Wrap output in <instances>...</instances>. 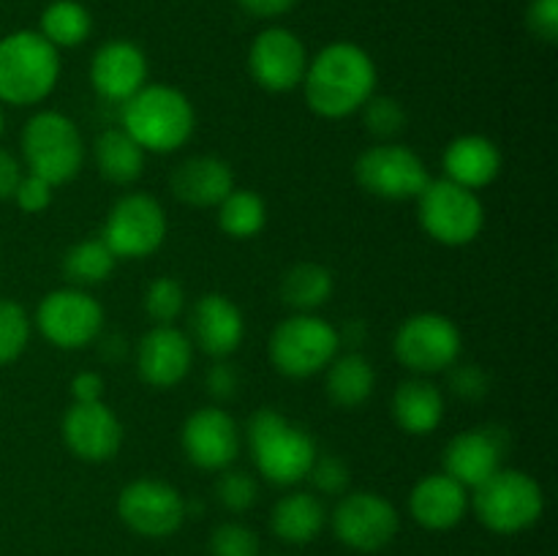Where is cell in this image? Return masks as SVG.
<instances>
[{
  "mask_svg": "<svg viewBox=\"0 0 558 556\" xmlns=\"http://www.w3.org/2000/svg\"><path fill=\"white\" fill-rule=\"evenodd\" d=\"M305 104L319 118L338 120L360 112L376 90V65L363 47L352 41L327 44L308 60L303 76Z\"/></svg>",
  "mask_w": 558,
  "mask_h": 556,
  "instance_id": "6da1fadb",
  "label": "cell"
},
{
  "mask_svg": "<svg viewBox=\"0 0 558 556\" xmlns=\"http://www.w3.org/2000/svg\"><path fill=\"white\" fill-rule=\"evenodd\" d=\"M245 439H248L256 472L267 483L281 485V488H292L300 480L308 478L319 456L314 436L272 407H262L251 414L245 425Z\"/></svg>",
  "mask_w": 558,
  "mask_h": 556,
  "instance_id": "7a4b0ae2",
  "label": "cell"
},
{
  "mask_svg": "<svg viewBox=\"0 0 558 556\" xmlns=\"http://www.w3.org/2000/svg\"><path fill=\"white\" fill-rule=\"evenodd\" d=\"M120 107V125L145 153H174L194 136V104L172 85H145Z\"/></svg>",
  "mask_w": 558,
  "mask_h": 556,
  "instance_id": "3957f363",
  "label": "cell"
},
{
  "mask_svg": "<svg viewBox=\"0 0 558 556\" xmlns=\"http://www.w3.org/2000/svg\"><path fill=\"white\" fill-rule=\"evenodd\" d=\"M60 52L36 31H16L0 38V104L33 107L54 90Z\"/></svg>",
  "mask_w": 558,
  "mask_h": 556,
  "instance_id": "277c9868",
  "label": "cell"
},
{
  "mask_svg": "<svg viewBox=\"0 0 558 556\" xmlns=\"http://www.w3.org/2000/svg\"><path fill=\"white\" fill-rule=\"evenodd\" d=\"M22 158L31 174H38L47 183L63 185L80 174L85 161V142L80 125L63 112L44 109L36 112L22 129Z\"/></svg>",
  "mask_w": 558,
  "mask_h": 556,
  "instance_id": "5b68a950",
  "label": "cell"
},
{
  "mask_svg": "<svg viewBox=\"0 0 558 556\" xmlns=\"http://www.w3.org/2000/svg\"><path fill=\"white\" fill-rule=\"evenodd\" d=\"M469 505L485 529L496 534H518L543 518L545 494L532 474L501 467L474 488Z\"/></svg>",
  "mask_w": 558,
  "mask_h": 556,
  "instance_id": "8992f818",
  "label": "cell"
},
{
  "mask_svg": "<svg viewBox=\"0 0 558 556\" xmlns=\"http://www.w3.org/2000/svg\"><path fill=\"white\" fill-rule=\"evenodd\" d=\"M341 352L338 327L316 314H292L278 322L267 341V354L278 374L289 379H308L319 374Z\"/></svg>",
  "mask_w": 558,
  "mask_h": 556,
  "instance_id": "52a82bcc",
  "label": "cell"
},
{
  "mask_svg": "<svg viewBox=\"0 0 558 556\" xmlns=\"http://www.w3.org/2000/svg\"><path fill=\"white\" fill-rule=\"evenodd\" d=\"M414 202L423 232L441 245L472 243L485 227V207L477 191L463 189L447 178L430 180Z\"/></svg>",
  "mask_w": 558,
  "mask_h": 556,
  "instance_id": "ba28073f",
  "label": "cell"
},
{
  "mask_svg": "<svg viewBox=\"0 0 558 556\" xmlns=\"http://www.w3.org/2000/svg\"><path fill=\"white\" fill-rule=\"evenodd\" d=\"M354 180L376 200L407 202L423 194L425 185L430 183V174L412 147L381 142L360 153L354 161Z\"/></svg>",
  "mask_w": 558,
  "mask_h": 556,
  "instance_id": "9c48e42d",
  "label": "cell"
},
{
  "mask_svg": "<svg viewBox=\"0 0 558 556\" xmlns=\"http://www.w3.org/2000/svg\"><path fill=\"white\" fill-rule=\"evenodd\" d=\"M461 349L463 338L456 322L445 314H434V311H423V314L403 319L392 338V352H396L398 363L420 376L447 371L452 363H458Z\"/></svg>",
  "mask_w": 558,
  "mask_h": 556,
  "instance_id": "30bf717a",
  "label": "cell"
},
{
  "mask_svg": "<svg viewBox=\"0 0 558 556\" xmlns=\"http://www.w3.org/2000/svg\"><path fill=\"white\" fill-rule=\"evenodd\" d=\"M36 327L52 347L74 352L98 341L104 327V309L87 289H54L44 294L38 303Z\"/></svg>",
  "mask_w": 558,
  "mask_h": 556,
  "instance_id": "8fae6325",
  "label": "cell"
},
{
  "mask_svg": "<svg viewBox=\"0 0 558 556\" xmlns=\"http://www.w3.org/2000/svg\"><path fill=\"white\" fill-rule=\"evenodd\" d=\"M167 213L150 194H123L104 223V243L118 259H145L167 240Z\"/></svg>",
  "mask_w": 558,
  "mask_h": 556,
  "instance_id": "7c38bea8",
  "label": "cell"
},
{
  "mask_svg": "<svg viewBox=\"0 0 558 556\" xmlns=\"http://www.w3.org/2000/svg\"><path fill=\"white\" fill-rule=\"evenodd\" d=\"M118 516L131 532L142 537H169L183 527L189 501L174 485L156 478H140L118 496Z\"/></svg>",
  "mask_w": 558,
  "mask_h": 556,
  "instance_id": "4fadbf2b",
  "label": "cell"
},
{
  "mask_svg": "<svg viewBox=\"0 0 558 556\" xmlns=\"http://www.w3.org/2000/svg\"><path fill=\"white\" fill-rule=\"evenodd\" d=\"M332 532L347 548L374 554L387 548L398 534L401 518L390 499L374 491H354L336 505L330 516Z\"/></svg>",
  "mask_w": 558,
  "mask_h": 556,
  "instance_id": "5bb4252c",
  "label": "cell"
},
{
  "mask_svg": "<svg viewBox=\"0 0 558 556\" xmlns=\"http://www.w3.org/2000/svg\"><path fill=\"white\" fill-rule=\"evenodd\" d=\"M185 458L205 472H223L240 456V428L232 414L221 407H199L185 418L180 428Z\"/></svg>",
  "mask_w": 558,
  "mask_h": 556,
  "instance_id": "9a60e30c",
  "label": "cell"
},
{
  "mask_svg": "<svg viewBox=\"0 0 558 556\" xmlns=\"http://www.w3.org/2000/svg\"><path fill=\"white\" fill-rule=\"evenodd\" d=\"M308 69L305 44L287 27H267L248 49V71L267 93H289L303 85Z\"/></svg>",
  "mask_w": 558,
  "mask_h": 556,
  "instance_id": "2e32d148",
  "label": "cell"
},
{
  "mask_svg": "<svg viewBox=\"0 0 558 556\" xmlns=\"http://www.w3.org/2000/svg\"><path fill=\"white\" fill-rule=\"evenodd\" d=\"M510 436L499 425L488 428H469L452 436L441 456V472L450 474L463 488H477L480 483L496 474L505 463Z\"/></svg>",
  "mask_w": 558,
  "mask_h": 556,
  "instance_id": "e0dca14e",
  "label": "cell"
},
{
  "mask_svg": "<svg viewBox=\"0 0 558 556\" xmlns=\"http://www.w3.org/2000/svg\"><path fill=\"white\" fill-rule=\"evenodd\" d=\"M134 363L145 385L169 390L189 376L194 363V343L174 325H153L136 343Z\"/></svg>",
  "mask_w": 558,
  "mask_h": 556,
  "instance_id": "ac0fdd59",
  "label": "cell"
},
{
  "mask_svg": "<svg viewBox=\"0 0 558 556\" xmlns=\"http://www.w3.org/2000/svg\"><path fill=\"white\" fill-rule=\"evenodd\" d=\"M60 428L65 447L87 463L112 461L123 445V425L104 401L71 403Z\"/></svg>",
  "mask_w": 558,
  "mask_h": 556,
  "instance_id": "d6986e66",
  "label": "cell"
},
{
  "mask_svg": "<svg viewBox=\"0 0 558 556\" xmlns=\"http://www.w3.org/2000/svg\"><path fill=\"white\" fill-rule=\"evenodd\" d=\"M191 343L210 358L223 360L240 349L245 338L243 311L232 298L221 292H207L191 309Z\"/></svg>",
  "mask_w": 558,
  "mask_h": 556,
  "instance_id": "ffe728a7",
  "label": "cell"
},
{
  "mask_svg": "<svg viewBox=\"0 0 558 556\" xmlns=\"http://www.w3.org/2000/svg\"><path fill=\"white\" fill-rule=\"evenodd\" d=\"M90 85L104 101L125 104L147 85V58L136 44L114 38L90 60Z\"/></svg>",
  "mask_w": 558,
  "mask_h": 556,
  "instance_id": "44dd1931",
  "label": "cell"
},
{
  "mask_svg": "<svg viewBox=\"0 0 558 556\" xmlns=\"http://www.w3.org/2000/svg\"><path fill=\"white\" fill-rule=\"evenodd\" d=\"M412 518L430 532H447L458 527L469 512V488H463L450 474L436 472L417 480L409 496Z\"/></svg>",
  "mask_w": 558,
  "mask_h": 556,
  "instance_id": "7402d4cb",
  "label": "cell"
},
{
  "mask_svg": "<svg viewBox=\"0 0 558 556\" xmlns=\"http://www.w3.org/2000/svg\"><path fill=\"white\" fill-rule=\"evenodd\" d=\"M445 178L469 191L485 189L501 172V150L483 134H463L452 140L441 153Z\"/></svg>",
  "mask_w": 558,
  "mask_h": 556,
  "instance_id": "603a6c76",
  "label": "cell"
},
{
  "mask_svg": "<svg viewBox=\"0 0 558 556\" xmlns=\"http://www.w3.org/2000/svg\"><path fill=\"white\" fill-rule=\"evenodd\" d=\"M172 194L194 207H218L234 189V172L218 156H191L178 164L169 178Z\"/></svg>",
  "mask_w": 558,
  "mask_h": 556,
  "instance_id": "cb8c5ba5",
  "label": "cell"
},
{
  "mask_svg": "<svg viewBox=\"0 0 558 556\" xmlns=\"http://www.w3.org/2000/svg\"><path fill=\"white\" fill-rule=\"evenodd\" d=\"M392 418L412 436L434 434L445 420V392L423 376L401 382L392 392Z\"/></svg>",
  "mask_w": 558,
  "mask_h": 556,
  "instance_id": "d4e9b609",
  "label": "cell"
},
{
  "mask_svg": "<svg viewBox=\"0 0 558 556\" xmlns=\"http://www.w3.org/2000/svg\"><path fill=\"white\" fill-rule=\"evenodd\" d=\"M327 512L325 505L311 491H292L281 496L270 512V529L283 543L305 545L325 529Z\"/></svg>",
  "mask_w": 558,
  "mask_h": 556,
  "instance_id": "484cf974",
  "label": "cell"
},
{
  "mask_svg": "<svg viewBox=\"0 0 558 556\" xmlns=\"http://www.w3.org/2000/svg\"><path fill=\"white\" fill-rule=\"evenodd\" d=\"M325 390L327 398L336 403L338 409H354L363 407L376 390V371L371 360L360 352L336 354L332 363L327 365Z\"/></svg>",
  "mask_w": 558,
  "mask_h": 556,
  "instance_id": "4316f807",
  "label": "cell"
},
{
  "mask_svg": "<svg viewBox=\"0 0 558 556\" xmlns=\"http://www.w3.org/2000/svg\"><path fill=\"white\" fill-rule=\"evenodd\" d=\"M145 156L134 136L120 125V129H107L93 142V161L98 172L114 185H131L145 172Z\"/></svg>",
  "mask_w": 558,
  "mask_h": 556,
  "instance_id": "83f0119b",
  "label": "cell"
},
{
  "mask_svg": "<svg viewBox=\"0 0 558 556\" xmlns=\"http://www.w3.org/2000/svg\"><path fill=\"white\" fill-rule=\"evenodd\" d=\"M332 289V273L319 262H300L281 278V300L294 314H314L316 309L330 303Z\"/></svg>",
  "mask_w": 558,
  "mask_h": 556,
  "instance_id": "f1b7e54d",
  "label": "cell"
},
{
  "mask_svg": "<svg viewBox=\"0 0 558 556\" xmlns=\"http://www.w3.org/2000/svg\"><path fill=\"white\" fill-rule=\"evenodd\" d=\"M267 205L256 191L232 189L218 205V227L232 240H251L265 229Z\"/></svg>",
  "mask_w": 558,
  "mask_h": 556,
  "instance_id": "f546056e",
  "label": "cell"
},
{
  "mask_svg": "<svg viewBox=\"0 0 558 556\" xmlns=\"http://www.w3.org/2000/svg\"><path fill=\"white\" fill-rule=\"evenodd\" d=\"M118 256L112 254L104 238L82 240V243L71 245L63 256V273L71 281V287H96L104 283L114 273Z\"/></svg>",
  "mask_w": 558,
  "mask_h": 556,
  "instance_id": "4dcf8cb0",
  "label": "cell"
},
{
  "mask_svg": "<svg viewBox=\"0 0 558 556\" xmlns=\"http://www.w3.org/2000/svg\"><path fill=\"white\" fill-rule=\"evenodd\" d=\"M93 31L90 11L76 0H54L41 14V36L54 49L80 47Z\"/></svg>",
  "mask_w": 558,
  "mask_h": 556,
  "instance_id": "1f68e13d",
  "label": "cell"
},
{
  "mask_svg": "<svg viewBox=\"0 0 558 556\" xmlns=\"http://www.w3.org/2000/svg\"><path fill=\"white\" fill-rule=\"evenodd\" d=\"M31 341V316L16 300L0 298V365L20 358Z\"/></svg>",
  "mask_w": 558,
  "mask_h": 556,
  "instance_id": "d6a6232c",
  "label": "cell"
},
{
  "mask_svg": "<svg viewBox=\"0 0 558 556\" xmlns=\"http://www.w3.org/2000/svg\"><path fill=\"white\" fill-rule=\"evenodd\" d=\"M145 311L156 325H174L185 311V289L178 278L161 276L147 287Z\"/></svg>",
  "mask_w": 558,
  "mask_h": 556,
  "instance_id": "836d02e7",
  "label": "cell"
},
{
  "mask_svg": "<svg viewBox=\"0 0 558 556\" xmlns=\"http://www.w3.org/2000/svg\"><path fill=\"white\" fill-rule=\"evenodd\" d=\"M360 112H363V123L368 125L371 134L385 142L407 129V109L392 96H371Z\"/></svg>",
  "mask_w": 558,
  "mask_h": 556,
  "instance_id": "e575fe53",
  "label": "cell"
},
{
  "mask_svg": "<svg viewBox=\"0 0 558 556\" xmlns=\"http://www.w3.org/2000/svg\"><path fill=\"white\" fill-rule=\"evenodd\" d=\"M216 499L223 510L245 512L259 499V485L245 469H223L216 483Z\"/></svg>",
  "mask_w": 558,
  "mask_h": 556,
  "instance_id": "d590c367",
  "label": "cell"
},
{
  "mask_svg": "<svg viewBox=\"0 0 558 556\" xmlns=\"http://www.w3.org/2000/svg\"><path fill=\"white\" fill-rule=\"evenodd\" d=\"M210 556H259V537L245 523H221L210 534Z\"/></svg>",
  "mask_w": 558,
  "mask_h": 556,
  "instance_id": "8d00e7d4",
  "label": "cell"
},
{
  "mask_svg": "<svg viewBox=\"0 0 558 556\" xmlns=\"http://www.w3.org/2000/svg\"><path fill=\"white\" fill-rule=\"evenodd\" d=\"M447 387L463 401H480L488 396L490 379L477 363H452L447 368Z\"/></svg>",
  "mask_w": 558,
  "mask_h": 556,
  "instance_id": "74e56055",
  "label": "cell"
},
{
  "mask_svg": "<svg viewBox=\"0 0 558 556\" xmlns=\"http://www.w3.org/2000/svg\"><path fill=\"white\" fill-rule=\"evenodd\" d=\"M319 494L325 496H341L349 488V467L338 456H316L314 467H311L308 478Z\"/></svg>",
  "mask_w": 558,
  "mask_h": 556,
  "instance_id": "f35d334b",
  "label": "cell"
},
{
  "mask_svg": "<svg viewBox=\"0 0 558 556\" xmlns=\"http://www.w3.org/2000/svg\"><path fill=\"white\" fill-rule=\"evenodd\" d=\"M52 196H54L52 183H47V180L38 178V174L25 172L11 200L20 205L22 213H44L49 205H52Z\"/></svg>",
  "mask_w": 558,
  "mask_h": 556,
  "instance_id": "ab89813d",
  "label": "cell"
},
{
  "mask_svg": "<svg viewBox=\"0 0 558 556\" xmlns=\"http://www.w3.org/2000/svg\"><path fill=\"white\" fill-rule=\"evenodd\" d=\"M526 22L534 36L554 44L558 38V0H532Z\"/></svg>",
  "mask_w": 558,
  "mask_h": 556,
  "instance_id": "60d3db41",
  "label": "cell"
},
{
  "mask_svg": "<svg viewBox=\"0 0 558 556\" xmlns=\"http://www.w3.org/2000/svg\"><path fill=\"white\" fill-rule=\"evenodd\" d=\"M205 387L216 401H229V398L238 396V387H240V374L234 365L223 363H213L205 374Z\"/></svg>",
  "mask_w": 558,
  "mask_h": 556,
  "instance_id": "b9f144b4",
  "label": "cell"
},
{
  "mask_svg": "<svg viewBox=\"0 0 558 556\" xmlns=\"http://www.w3.org/2000/svg\"><path fill=\"white\" fill-rule=\"evenodd\" d=\"M71 398H74V403L104 401V376L96 371H80L71 379Z\"/></svg>",
  "mask_w": 558,
  "mask_h": 556,
  "instance_id": "7bdbcfd3",
  "label": "cell"
},
{
  "mask_svg": "<svg viewBox=\"0 0 558 556\" xmlns=\"http://www.w3.org/2000/svg\"><path fill=\"white\" fill-rule=\"evenodd\" d=\"M22 164L14 153H9L5 147H0V200H11L22 180Z\"/></svg>",
  "mask_w": 558,
  "mask_h": 556,
  "instance_id": "ee69618b",
  "label": "cell"
},
{
  "mask_svg": "<svg viewBox=\"0 0 558 556\" xmlns=\"http://www.w3.org/2000/svg\"><path fill=\"white\" fill-rule=\"evenodd\" d=\"M248 14L262 16V20H270V16H281L287 11H292L298 5V0H238Z\"/></svg>",
  "mask_w": 558,
  "mask_h": 556,
  "instance_id": "f6af8a7d",
  "label": "cell"
},
{
  "mask_svg": "<svg viewBox=\"0 0 558 556\" xmlns=\"http://www.w3.org/2000/svg\"><path fill=\"white\" fill-rule=\"evenodd\" d=\"M365 325L360 319H349L347 325L338 330V338H341V347H349V349H357L360 343L365 341Z\"/></svg>",
  "mask_w": 558,
  "mask_h": 556,
  "instance_id": "bcb514c9",
  "label": "cell"
},
{
  "mask_svg": "<svg viewBox=\"0 0 558 556\" xmlns=\"http://www.w3.org/2000/svg\"><path fill=\"white\" fill-rule=\"evenodd\" d=\"M3 125H5V118H3V109H0V134H3Z\"/></svg>",
  "mask_w": 558,
  "mask_h": 556,
  "instance_id": "7dc6e473",
  "label": "cell"
}]
</instances>
